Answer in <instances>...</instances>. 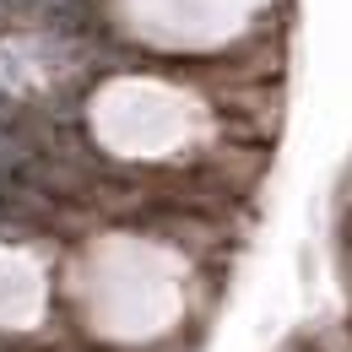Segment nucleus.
Segmentation results:
<instances>
[{
    "label": "nucleus",
    "instance_id": "obj_1",
    "mask_svg": "<svg viewBox=\"0 0 352 352\" xmlns=\"http://www.w3.org/2000/svg\"><path fill=\"white\" fill-rule=\"evenodd\" d=\"M87 146L125 168H195L217 141H233L217 103L174 65H114L76 98Z\"/></svg>",
    "mask_w": 352,
    "mask_h": 352
},
{
    "label": "nucleus",
    "instance_id": "obj_2",
    "mask_svg": "<svg viewBox=\"0 0 352 352\" xmlns=\"http://www.w3.org/2000/svg\"><path fill=\"white\" fill-rule=\"evenodd\" d=\"M92 16L131 65H190L287 33L293 0H92Z\"/></svg>",
    "mask_w": 352,
    "mask_h": 352
},
{
    "label": "nucleus",
    "instance_id": "obj_3",
    "mask_svg": "<svg viewBox=\"0 0 352 352\" xmlns=\"http://www.w3.org/2000/svg\"><path fill=\"white\" fill-rule=\"evenodd\" d=\"M342 212H352V168H347V179H342Z\"/></svg>",
    "mask_w": 352,
    "mask_h": 352
},
{
    "label": "nucleus",
    "instance_id": "obj_4",
    "mask_svg": "<svg viewBox=\"0 0 352 352\" xmlns=\"http://www.w3.org/2000/svg\"><path fill=\"white\" fill-rule=\"evenodd\" d=\"M342 233H347V244H352V212H342Z\"/></svg>",
    "mask_w": 352,
    "mask_h": 352
}]
</instances>
